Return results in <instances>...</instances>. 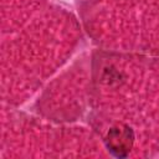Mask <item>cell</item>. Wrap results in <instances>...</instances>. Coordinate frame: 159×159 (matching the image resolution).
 Masks as SVG:
<instances>
[{
  "label": "cell",
  "mask_w": 159,
  "mask_h": 159,
  "mask_svg": "<svg viewBox=\"0 0 159 159\" xmlns=\"http://www.w3.org/2000/svg\"><path fill=\"white\" fill-rule=\"evenodd\" d=\"M134 143V132L127 124L113 125L104 137V144L108 152L116 158L129 155Z\"/></svg>",
  "instance_id": "1"
}]
</instances>
